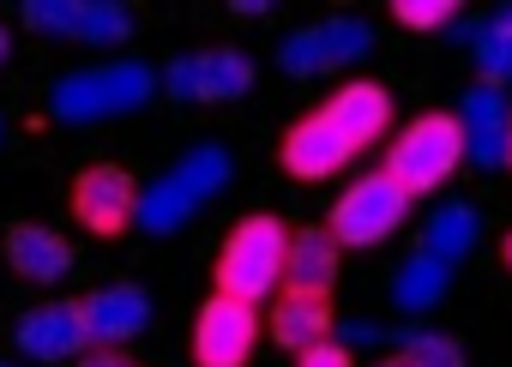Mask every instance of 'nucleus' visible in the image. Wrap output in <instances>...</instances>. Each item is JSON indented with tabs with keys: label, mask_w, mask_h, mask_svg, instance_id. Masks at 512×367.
I'll list each match as a JSON object with an SVG mask.
<instances>
[{
	"label": "nucleus",
	"mask_w": 512,
	"mask_h": 367,
	"mask_svg": "<svg viewBox=\"0 0 512 367\" xmlns=\"http://www.w3.org/2000/svg\"><path fill=\"white\" fill-rule=\"evenodd\" d=\"M284 253H290V223H284L278 211L241 217V223L223 235L217 259H211V295L266 307V301L284 289Z\"/></svg>",
	"instance_id": "nucleus-1"
},
{
	"label": "nucleus",
	"mask_w": 512,
	"mask_h": 367,
	"mask_svg": "<svg viewBox=\"0 0 512 367\" xmlns=\"http://www.w3.org/2000/svg\"><path fill=\"white\" fill-rule=\"evenodd\" d=\"M458 169H464V127H458V115H446V109L410 115V121L392 133V145H386V175H392L410 199L440 193Z\"/></svg>",
	"instance_id": "nucleus-2"
},
{
	"label": "nucleus",
	"mask_w": 512,
	"mask_h": 367,
	"mask_svg": "<svg viewBox=\"0 0 512 367\" xmlns=\"http://www.w3.org/2000/svg\"><path fill=\"white\" fill-rule=\"evenodd\" d=\"M229 187V151L223 145H193L169 175H157L151 187H139V205H133V223L145 235H175L205 199H217Z\"/></svg>",
	"instance_id": "nucleus-3"
},
{
	"label": "nucleus",
	"mask_w": 512,
	"mask_h": 367,
	"mask_svg": "<svg viewBox=\"0 0 512 367\" xmlns=\"http://www.w3.org/2000/svg\"><path fill=\"white\" fill-rule=\"evenodd\" d=\"M157 97V73L145 61H115V67H85V73H67L55 91H49V115L55 121H73V127H91V121H115V115H133Z\"/></svg>",
	"instance_id": "nucleus-4"
},
{
	"label": "nucleus",
	"mask_w": 512,
	"mask_h": 367,
	"mask_svg": "<svg viewBox=\"0 0 512 367\" xmlns=\"http://www.w3.org/2000/svg\"><path fill=\"white\" fill-rule=\"evenodd\" d=\"M404 217H410V193H404L386 169H368V175H356V181L338 193V205L326 211V235H332L338 247H380V241H392V235L404 229Z\"/></svg>",
	"instance_id": "nucleus-5"
},
{
	"label": "nucleus",
	"mask_w": 512,
	"mask_h": 367,
	"mask_svg": "<svg viewBox=\"0 0 512 367\" xmlns=\"http://www.w3.org/2000/svg\"><path fill=\"white\" fill-rule=\"evenodd\" d=\"M374 49V31L362 19H326V25H308L296 37L278 43V67L290 79H320V73H344L356 61H368Z\"/></svg>",
	"instance_id": "nucleus-6"
},
{
	"label": "nucleus",
	"mask_w": 512,
	"mask_h": 367,
	"mask_svg": "<svg viewBox=\"0 0 512 367\" xmlns=\"http://www.w3.org/2000/svg\"><path fill=\"white\" fill-rule=\"evenodd\" d=\"M260 349V307L211 295L193 319V361L199 367H247Z\"/></svg>",
	"instance_id": "nucleus-7"
},
{
	"label": "nucleus",
	"mask_w": 512,
	"mask_h": 367,
	"mask_svg": "<svg viewBox=\"0 0 512 367\" xmlns=\"http://www.w3.org/2000/svg\"><path fill=\"white\" fill-rule=\"evenodd\" d=\"M175 103H235L253 91V61L241 49H193L163 73Z\"/></svg>",
	"instance_id": "nucleus-8"
},
{
	"label": "nucleus",
	"mask_w": 512,
	"mask_h": 367,
	"mask_svg": "<svg viewBox=\"0 0 512 367\" xmlns=\"http://www.w3.org/2000/svg\"><path fill=\"white\" fill-rule=\"evenodd\" d=\"M67 205H73V217H79V229H91V235H121V229H133V205H139V181L121 169V163H91V169H79L73 175V193H67Z\"/></svg>",
	"instance_id": "nucleus-9"
},
{
	"label": "nucleus",
	"mask_w": 512,
	"mask_h": 367,
	"mask_svg": "<svg viewBox=\"0 0 512 367\" xmlns=\"http://www.w3.org/2000/svg\"><path fill=\"white\" fill-rule=\"evenodd\" d=\"M25 25L67 43H127L133 13L115 0H25Z\"/></svg>",
	"instance_id": "nucleus-10"
},
{
	"label": "nucleus",
	"mask_w": 512,
	"mask_h": 367,
	"mask_svg": "<svg viewBox=\"0 0 512 367\" xmlns=\"http://www.w3.org/2000/svg\"><path fill=\"white\" fill-rule=\"evenodd\" d=\"M362 151L338 133V121L326 115V109H308L284 139H278V163H284V175L290 181H332L338 169H350Z\"/></svg>",
	"instance_id": "nucleus-11"
},
{
	"label": "nucleus",
	"mask_w": 512,
	"mask_h": 367,
	"mask_svg": "<svg viewBox=\"0 0 512 367\" xmlns=\"http://www.w3.org/2000/svg\"><path fill=\"white\" fill-rule=\"evenodd\" d=\"M79 319H85V337L97 349H127L151 325V295L139 283H103L79 301Z\"/></svg>",
	"instance_id": "nucleus-12"
},
{
	"label": "nucleus",
	"mask_w": 512,
	"mask_h": 367,
	"mask_svg": "<svg viewBox=\"0 0 512 367\" xmlns=\"http://www.w3.org/2000/svg\"><path fill=\"white\" fill-rule=\"evenodd\" d=\"M13 337H19V349L31 361H79L91 349L85 319H79V301H43V307H31Z\"/></svg>",
	"instance_id": "nucleus-13"
},
{
	"label": "nucleus",
	"mask_w": 512,
	"mask_h": 367,
	"mask_svg": "<svg viewBox=\"0 0 512 367\" xmlns=\"http://www.w3.org/2000/svg\"><path fill=\"white\" fill-rule=\"evenodd\" d=\"M320 109L338 121V133H344L356 151L380 145V139H386V127H392V91H386V85H374V79H350V85H338Z\"/></svg>",
	"instance_id": "nucleus-14"
},
{
	"label": "nucleus",
	"mask_w": 512,
	"mask_h": 367,
	"mask_svg": "<svg viewBox=\"0 0 512 367\" xmlns=\"http://www.w3.org/2000/svg\"><path fill=\"white\" fill-rule=\"evenodd\" d=\"M344 271V247L326 235V223L290 229V253H284V289L290 295H332Z\"/></svg>",
	"instance_id": "nucleus-15"
},
{
	"label": "nucleus",
	"mask_w": 512,
	"mask_h": 367,
	"mask_svg": "<svg viewBox=\"0 0 512 367\" xmlns=\"http://www.w3.org/2000/svg\"><path fill=\"white\" fill-rule=\"evenodd\" d=\"M332 325H338L332 295H290V289H278L272 307H266V319H260V331H266L278 349H290V355H302V349H314L320 337H332Z\"/></svg>",
	"instance_id": "nucleus-16"
},
{
	"label": "nucleus",
	"mask_w": 512,
	"mask_h": 367,
	"mask_svg": "<svg viewBox=\"0 0 512 367\" xmlns=\"http://www.w3.org/2000/svg\"><path fill=\"white\" fill-rule=\"evenodd\" d=\"M0 247H7V265L19 277H31V283H61L73 271V247L55 229H43V223H13Z\"/></svg>",
	"instance_id": "nucleus-17"
},
{
	"label": "nucleus",
	"mask_w": 512,
	"mask_h": 367,
	"mask_svg": "<svg viewBox=\"0 0 512 367\" xmlns=\"http://www.w3.org/2000/svg\"><path fill=\"white\" fill-rule=\"evenodd\" d=\"M458 127H464V157L500 163V151H506V109H500L494 91L476 85V91L464 97V109H458Z\"/></svg>",
	"instance_id": "nucleus-18"
},
{
	"label": "nucleus",
	"mask_w": 512,
	"mask_h": 367,
	"mask_svg": "<svg viewBox=\"0 0 512 367\" xmlns=\"http://www.w3.org/2000/svg\"><path fill=\"white\" fill-rule=\"evenodd\" d=\"M446 289H452V265L434 259V253H410V259L398 265V283H392V295H398L404 313H428Z\"/></svg>",
	"instance_id": "nucleus-19"
},
{
	"label": "nucleus",
	"mask_w": 512,
	"mask_h": 367,
	"mask_svg": "<svg viewBox=\"0 0 512 367\" xmlns=\"http://www.w3.org/2000/svg\"><path fill=\"white\" fill-rule=\"evenodd\" d=\"M476 247V211L464 205V199H452V205H440L434 217H428V229H422V253H434V259H464Z\"/></svg>",
	"instance_id": "nucleus-20"
},
{
	"label": "nucleus",
	"mask_w": 512,
	"mask_h": 367,
	"mask_svg": "<svg viewBox=\"0 0 512 367\" xmlns=\"http://www.w3.org/2000/svg\"><path fill=\"white\" fill-rule=\"evenodd\" d=\"M476 73H482V91L512 85V7L494 13V25L476 37Z\"/></svg>",
	"instance_id": "nucleus-21"
},
{
	"label": "nucleus",
	"mask_w": 512,
	"mask_h": 367,
	"mask_svg": "<svg viewBox=\"0 0 512 367\" xmlns=\"http://www.w3.org/2000/svg\"><path fill=\"white\" fill-rule=\"evenodd\" d=\"M458 19V0H392V25L404 31H446Z\"/></svg>",
	"instance_id": "nucleus-22"
},
{
	"label": "nucleus",
	"mask_w": 512,
	"mask_h": 367,
	"mask_svg": "<svg viewBox=\"0 0 512 367\" xmlns=\"http://www.w3.org/2000/svg\"><path fill=\"white\" fill-rule=\"evenodd\" d=\"M404 361L410 367H464V343L446 337V331H422V337H410Z\"/></svg>",
	"instance_id": "nucleus-23"
},
{
	"label": "nucleus",
	"mask_w": 512,
	"mask_h": 367,
	"mask_svg": "<svg viewBox=\"0 0 512 367\" xmlns=\"http://www.w3.org/2000/svg\"><path fill=\"white\" fill-rule=\"evenodd\" d=\"M296 367H356V355H350L338 337H320L314 349H302V355H296Z\"/></svg>",
	"instance_id": "nucleus-24"
},
{
	"label": "nucleus",
	"mask_w": 512,
	"mask_h": 367,
	"mask_svg": "<svg viewBox=\"0 0 512 367\" xmlns=\"http://www.w3.org/2000/svg\"><path fill=\"white\" fill-rule=\"evenodd\" d=\"M73 367H139V361H133L127 349H97V343H91V349H85Z\"/></svg>",
	"instance_id": "nucleus-25"
},
{
	"label": "nucleus",
	"mask_w": 512,
	"mask_h": 367,
	"mask_svg": "<svg viewBox=\"0 0 512 367\" xmlns=\"http://www.w3.org/2000/svg\"><path fill=\"white\" fill-rule=\"evenodd\" d=\"M500 265H506V271H512V229H506V235H500Z\"/></svg>",
	"instance_id": "nucleus-26"
},
{
	"label": "nucleus",
	"mask_w": 512,
	"mask_h": 367,
	"mask_svg": "<svg viewBox=\"0 0 512 367\" xmlns=\"http://www.w3.org/2000/svg\"><path fill=\"white\" fill-rule=\"evenodd\" d=\"M7 55H13V37H7V25H0V67H7Z\"/></svg>",
	"instance_id": "nucleus-27"
},
{
	"label": "nucleus",
	"mask_w": 512,
	"mask_h": 367,
	"mask_svg": "<svg viewBox=\"0 0 512 367\" xmlns=\"http://www.w3.org/2000/svg\"><path fill=\"white\" fill-rule=\"evenodd\" d=\"M368 367H410V361H404V349H398V355H386V361H368Z\"/></svg>",
	"instance_id": "nucleus-28"
},
{
	"label": "nucleus",
	"mask_w": 512,
	"mask_h": 367,
	"mask_svg": "<svg viewBox=\"0 0 512 367\" xmlns=\"http://www.w3.org/2000/svg\"><path fill=\"white\" fill-rule=\"evenodd\" d=\"M500 157H506V169H512V109H506V151H500Z\"/></svg>",
	"instance_id": "nucleus-29"
}]
</instances>
